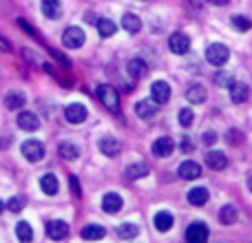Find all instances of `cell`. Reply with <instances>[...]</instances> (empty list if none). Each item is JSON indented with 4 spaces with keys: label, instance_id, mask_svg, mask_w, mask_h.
<instances>
[{
    "label": "cell",
    "instance_id": "6da1fadb",
    "mask_svg": "<svg viewBox=\"0 0 252 243\" xmlns=\"http://www.w3.org/2000/svg\"><path fill=\"white\" fill-rule=\"evenodd\" d=\"M228 58H230V51H228V47H223V44H219V42L210 44V47L206 49V60H208L210 64H215V66L226 64Z\"/></svg>",
    "mask_w": 252,
    "mask_h": 243
},
{
    "label": "cell",
    "instance_id": "7a4b0ae2",
    "mask_svg": "<svg viewBox=\"0 0 252 243\" xmlns=\"http://www.w3.org/2000/svg\"><path fill=\"white\" fill-rule=\"evenodd\" d=\"M62 44L66 49H80L84 44V31L80 27H66L62 33Z\"/></svg>",
    "mask_w": 252,
    "mask_h": 243
},
{
    "label": "cell",
    "instance_id": "3957f363",
    "mask_svg": "<svg viewBox=\"0 0 252 243\" xmlns=\"http://www.w3.org/2000/svg\"><path fill=\"white\" fill-rule=\"evenodd\" d=\"M97 97H100V102L106 106V109L118 111L120 100H118V91H115L113 87H109V84H100V87H97Z\"/></svg>",
    "mask_w": 252,
    "mask_h": 243
},
{
    "label": "cell",
    "instance_id": "277c9868",
    "mask_svg": "<svg viewBox=\"0 0 252 243\" xmlns=\"http://www.w3.org/2000/svg\"><path fill=\"white\" fill-rule=\"evenodd\" d=\"M151 97L157 106L166 104L170 100V84L164 82V80H157V82L151 84Z\"/></svg>",
    "mask_w": 252,
    "mask_h": 243
},
{
    "label": "cell",
    "instance_id": "5b68a950",
    "mask_svg": "<svg viewBox=\"0 0 252 243\" xmlns=\"http://www.w3.org/2000/svg\"><path fill=\"white\" fill-rule=\"evenodd\" d=\"M186 243H208V226L201 221L190 223L186 230Z\"/></svg>",
    "mask_w": 252,
    "mask_h": 243
},
{
    "label": "cell",
    "instance_id": "8992f818",
    "mask_svg": "<svg viewBox=\"0 0 252 243\" xmlns=\"http://www.w3.org/2000/svg\"><path fill=\"white\" fill-rule=\"evenodd\" d=\"M22 155L29 161H40L44 157V144L38 142V139H27L22 144Z\"/></svg>",
    "mask_w": 252,
    "mask_h": 243
},
{
    "label": "cell",
    "instance_id": "52a82bcc",
    "mask_svg": "<svg viewBox=\"0 0 252 243\" xmlns=\"http://www.w3.org/2000/svg\"><path fill=\"white\" fill-rule=\"evenodd\" d=\"M168 47L173 53L184 56V53H188V49H190V38H188L186 33H173L168 38Z\"/></svg>",
    "mask_w": 252,
    "mask_h": 243
},
{
    "label": "cell",
    "instance_id": "ba28073f",
    "mask_svg": "<svg viewBox=\"0 0 252 243\" xmlns=\"http://www.w3.org/2000/svg\"><path fill=\"white\" fill-rule=\"evenodd\" d=\"M47 237L53 241H62L69 237V226H66L64 221H49L47 223Z\"/></svg>",
    "mask_w": 252,
    "mask_h": 243
},
{
    "label": "cell",
    "instance_id": "9c48e42d",
    "mask_svg": "<svg viewBox=\"0 0 252 243\" xmlns=\"http://www.w3.org/2000/svg\"><path fill=\"white\" fill-rule=\"evenodd\" d=\"M122 206H124V201H122V197H120L118 192H109V195H104V199H102V210L109 213V214L120 213Z\"/></svg>",
    "mask_w": 252,
    "mask_h": 243
},
{
    "label": "cell",
    "instance_id": "30bf717a",
    "mask_svg": "<svg viewBox=\"0 0 252 243\" xmlns=\"http://www.w3.org/2000/svg\"><path fill=\"white\" fill-rule=\"evenodd\" d=\"M64 115H66V120H69L71 124H82V122L89 118V111L84 109L82 104H69L64 109Z\"/></svg>",
    "mask_w": 252,
    "mask_h": 243
},
{
    "label": "cell",
    "instance_id": "8fae6325",
    "mask_svg": "<svg viewBox=\"0 0 252 243\" xmlns=\"http://www.w3.org/2000/svg\"><path fill=\"white\" fill-rule=\"evenodd\" d=\"M206 166H208L210 170H223L228 166V157L223 155L221 151H210L208 155H206Z\"/></svg>",
    "mask_w": 252,
    "mask_h": 243
},
{
    "label": "cell",
    "instance_id": "7c38bea8",
    "mask_svg": "<svg viewBox=\"0 0 252 243\" xmlns=\"http://www.w3.org/2000/svg\"><path fill=\"white\" fill-rule=\"evenodd\" d=\"M177 173L182 179H197L201 175V166L197 164V161H182Z\"/></svg>",
    "mask_w": 252,
    "mask_h": 243
},
{
    "label": "cell",
    "instance_id": "4fadbf2b",
    "mask_svg": "<svg viewBox=\"0 0 252 243\" xmlns=\"http://www.w3.org/2000/svg\"><path fill=\"white\" fill-rule=\"evenodd\" d=\"M173 151H175V144L170 137H159L153 144V155L155 157H168Z\"/></svg>",
    "mask_w": 252,
    "mask_h": 243
},
{
    "label": "cell",
    "instance_id": "5bb4252c",
    "mask_svg": "<svg viewBox=\"0 0 252 243\" xmlns=\"http://www.w3.org/2000/svg\"><path fill=\"white\" fill-rule=\"evenodd\" d=\"M248 97H250V87H248V84L235 82V84L230 87V100L235 102V104H244Z\"/></svg>",
    "mask_w": 252,
    "mask_h": 243
},
{
    "label": "cell",
    "instance_id": "9a60e30c",
    "mask_svg": "<svg viewBox=\"0 0 252 243\" xmlns=\"http://www.w3.org/2000/svg\"><path fill=\"white\" fill-rule=\"evenodd\" d=\"M135 113H137L142 120H151L157 115V104L153 100H142L135 104Z\"/></svg>",
    "mask_w": 252,
    "mask_h": 243
},
{
    "label": "cell",
    "instance_id": "2e32d148",
    "mask_svg": "<svg viewBox=\"0 0 252 243\" xmlns=\"http://www.w3.org/2000/svg\"><path fill=\"white\" fill-rule=\"evenodd\" d=\"M27 97L22 91H9L7 97H4V106H7L9 111H20L22 106H25Z\"/></svg>",
    "mask_w": 252,
    "mask_h": 243
},
{
    "label": "cell",
    "instance_id": "e0dca14e",
    "mask_svg": "<svg viewBox=\"0 0 252 243\" xmlns=\"http://www.w3.org/2000/svg\"><path fill=\"white\" fill-rule=\"evenodd\" d=\"M100 151L104 152L106 157H118L120 151H122V146H120V142L115 137H102L100 139Z\"/></svg>",
    "mask_w": 252,
    "mask_h": 243
},
{
    "label": "cell",
    "instance_id": "ac0fdd59",
    "mask_svg": "<svg viewBox=\"0 0 252 243\" xmlns=\"http://www.w3.org/2000/svg\"><path fill=\"white\" fill-rule=\"evenodd\" d=\"M18 126H20L22 130H38L40 128V122L35 118L33 113H29V111H22L20 115H18Z\"/></svg>",
    "mask_w": 252,
    "mask_h": 243
},
{
    "label": "cell",
    "instance_id": "d6986e66",
    "mask_svg": "<svg viewBox=\"0 0 252 243\" xmlns=\"http://www.w3.org/2000/svg\"><path fill=\"white\" fill-rule=\"evenodd\" d=\"M126 69H128L130 78H144V75L148 73V64L144 62V58H133Z\"/></svg>",
    "mask_w": 252,
    "mask_h": 243
},
{
    "label": "cell",
    "instance_id": "ffe728a7",
    "mask_svg": "<svg viewBox=\"0 0 252 243\" xmlns=\"http://www.w3.org/2000/svg\"><path fill=\"white\" fill-rule=\"evenodd\" d=\"M42 13L49 20H58L62 16V4L58 0H42Z\"/></svg>",
    "mask_w": 252,
    "mask_h": 243
},
{
    "label": "cell",
    "instance_id": "44dd1931",
    "mask_svg": "<svg viewBox=\"0 0 252 243\" xmlns=\"http://www.w3.org/2000/svg\"><path fill=\"white\" fill-rule=\"evenodd\" d=\"M40 188H42L44 195H56L60 190V183H58V177L51 173H47L42 179H40Z\"/></svg>",
    "mask_w": 252,
    "mask_h": 243
},
{
    "label": "cell",
    "instance_id": "7402d4cb",
    "mask_svg": "<svg viewBox=\"0 0 252 243\" xmlns=\"http://www.w3.org/2000/svg\"><path fill=\"white\" fill-rule=\"evenodd\" d=\"M58 152H60V157L62 159H66V161H73V159H78L80 157V148L75 146V144H71V142H62L60 146H58Z\"/></svg>",
    "mask_w": 252,
    "mask_h": 243
},
{
    "label": "cell",
    "instance_id": "603a6c76",
    "mask_svg": "<svg viewBox=\"0 0 252 243\" xmlns=\"http://www.w3.org/2000/svg\"><path fill=\"white\" fill-rule=\"evenodd\" d=\"M155 228L159 232H166L173 228V214L168 213V210H161V213L155 214Z\"/></svg>",
    "mask_w": 252,
    "mask_h": 243
},
{
    "label": "cell",
    "instance_id": "cb8c5ba5",
    "mask_svg": "<svg viewBox=\"0 0 252 243\" xmlns=\"http://www.w3.org/2000/svg\"><path fill=\"white\" fill-rule=\"evenodd\" d=\"M237 217H239V213H237L235 206H223L221 210H219V221L223 223V226H232V223L237 221Z\"/></svg>",
    "mask_w": 252,
    "mask_h": 243
},
{
    "label": "cell",
    "instance_id": "d4e9b609",
    "mask_svg": "<svg viewBox=\"0 0 252 243\" xmlns=\"http://www.w3.org/2000/svg\"><path fill=\"white\" fill-rule=\"evenodd\" d=\"M186 97H188V102H192V104H201V102L206 100V89L201 87V84H192V87H188Z\"/></svg>",
    "mask_w": 252,
    "mask_h": 243
},
{
    "label": "cell",
    "instance_id": "484cf974",
    "mask_svg": "<svg viewBox=\"0 0 252 243\" xmlns=\"http://www.w3.org/2000/svg\"><path fill=\"white\" fill-rule=\"evenodd\" d=\"M208 201V190L206 188H192L188 192V204L190 206H204Z\"/></svg>",
    "mask_w": 252,
    "mask_h": 243
},
{
    "label": "cell",
    "instance_id": "4316f807",
    "mask_svg": "<svg viewBox=\"0 0 252 243\" xmlns=\"http://www.w3.org/2000/svg\"><path fill=\"white\" fill-rule=\"evenodd\" d=\"M104 235H106V230L102 226L82 228V239H87V241H100V239H104Z\"/></svg>",
    "mask_w": 252,
    "mask_h": 243
},
{
    "label": "cell",
    "instance_id": "83f0119b",
    "mask_svg": "<svg viewBox=\"0 0 252 243\" xmlns=\"http://www.w3.org/2000/svg\"><path fill=\"white\" fill-rule=\"evenodd\" d=\"M122 27L128 33H137L139 29H142V20H139L135 13H124V18H122Z\"/></svg>",
    "mask_w": 252,
    "mask_h": 243
},
{
    "label": "cell",
    "instance_id": "f1b7e54d",
    "mask_svg": "<svg viewBox=\"0 0 252 243\" xmlns=\"http://www.w3.org/2000/svg\"><path fill=\"white\" fill-rule=\"evenodd\" d=\"M144 175H148V166L144 161H137V164L126 166V177L128 179H142Z\"/></svg>",
    "mask_w": 252,
    "mask_h": 243
},
{
    "label": "cell",
    "instance_id": "f546056e",
    "mask_svg": "<svg viewBox=\"0 0 252 243\" xmlns=\"http://www.w3.org/2000/svg\"><path fill=\"white\" fill-rule=\"evenodd\" d=\"M97 31H100L102 38H111V35L118 31V27H115V22L109 20V18H100V20H97Z\"/></svg>",
    "mask_w": 252,
    "mask_h": 243
},
{
    "label": "cell",
    "instance_id": "4dcf8cb0",
    "mask_svg": "<svg viewBox=\"0 0 252 243\" xmlns=\"http://www.w3.org/2000/svg\"><path fill=\"white\" fill-rule=\"evenodd\" d=\"M16 237L20 239L22 243H29L31 239H33V230H31V226L27 221H20L16 226Z\"/></svg>",
    "mask_w": 252,
    "mask_h": 243
},
{
    "label": "cell",
    "instance_id": "1f68e13d",
    "mask_svg": "<svg viewBox=\"0 0 252 243\" xmlns=\"http://www.w3.org/2000/svg\"><path fill=\"white\" fill-rule=\"evenodd\" d=\"M215 84L230 89L232 84H235V75H232L230 71H219V73H215Z\"/></svg>",
    "mask_w": 252,
    "mask_h": 243
},
{
    "label": "cell",
    "instance_id": "d6a6232c",
    "mask_svg": "<svg viewBox=\"0 0 252 243\" xmlns=\"http://www.w3.org/2000/svg\"><path fill=\"white\" fill-rule=\"evenodd\" d=\"M137 232H139V228L133 226V223H124V226L118 228L120 239H135V237H137Z\"/></svg>",
    "mask_w": 252,
    "mask_h": 243
},
{
    "label": "cell",
    "instance_id": "836d02e7",
    "mask_svg": "<svg viewBox=\"0 0 252 243\" xmlns=\"http://www.w3.org/2000/svg\"><path fill=\"white\" fill-rule=\"evenodd\" d=\"M230 20H232V27H235L237 31H241V33H244V31H248L252 27V20H250V18H246V16H232Z\"/></svg>",
    "mask_w": 252,
    "mask_h": 243
},
{
    "label": "cell",
    "instance_id": "e575fe53",
    "mask_svg": "<svg viewBox=\"0 0 252 243\" xmlns=\"http://www.w3.org/2000/svg\"><path fill=\"white\" fill-rule=\"evenodd\" d=\"M192 120H195V113H192V109H179V126L188 128V126L192 124Z\"/></svg>",
    "mask_w": 252,
    "mask_h": 243
},
{
    "label": "cell",
    "instance_id": "d590c367",
    "mask_svg": "<svg viewBox=\"0 0 252 243\" xmlns=\"http://www.w3.org/2000/svg\"><path fill=\"white\" fill-rule=\"evenodd\" d=\"M7 208L11 210V213H20V210L25 208V199H22V197H11L9 204H7Z\"/></svg>",
    "mask_w": 252,
    "mask_h": 243
},
{
    "label": "cell",
    "instance_id": "8d00e7d4",
    "mask_svg": "<svg viewBox=\"0 0 252 243\" xmlns=\"http://www.w3.org/2000/svg\"><path fill=\"white\" fill-rule=\"evenodd\" d=\"M228 142L230 144H241L244 142V135L237 133V130H230V133H228Z\"/></svg>",
    "mask_w": 252,
    "mask_h": 243
},
{
    "label": "cell",
    "instance_id": "74e56055",
    "mask_svg": "<svg viewBox=\"0 0 252 243\" xmlns=\"http://www.w3.org/2000/svg\"><path fill=\"white\" fill-rule=\"evenodd\" d=\"M69 186H71V190L75 192V197L82 195V190H80V183H78V177H71L69 179Z\"/></svg>",
    "mask_w": 252,
    "mask_h": 243
},
{
    "label": "cell",
    "instance_id": "f35d334b",
    "mask_svg": "<svg viewBox=\"0 0 252 243\" xmlns=\"http://www.w3.org/2000/svg\"><path fill=\"white\" fill-rule=\"evenodd\" d=\"M215 142H217V135H215L213 130H208V133H204V144H208V146H213Z\"/></svg>",
    "mask_w": 252,
    "mask_h": 243
},
{
    "label": "cell",
    "instance_id": "ab89813d",
    "mask_svg": "<svg viewBox=\"0 0 252 243\" xmlns=\"http://www.w3.org/2000/svg\"><path fill=\"white\" fill-rule=\"evenodd\" d=\"M192 148H195V146H192V142H190V139H184V142H182V151H186V152H190L192 151Z\"/></svg>",
    "mask_w": 252,
    "mask_h": 243
},
{
    "label": "cell",
    "instance_id": "60d3db41",
    "mask_svg": "<svg viewBox=\"0 0 252 243\" xmlns=\"http://www.w3.org/2000/svg\"><path fill=\"white\" fill-rule=\"evenodd\" d=\"M208 2H210V4H217V7H226L230 0H208Z\"/></svg>",
    "mask_w": 252,
    "mask_h": 243
},
{
    "label": "cell",
    "instance_id": "b9f144b4",
    "mask_svg": "<svg viewBox=\"0 0 252 243\" xmlns=\"http://www.w3.org/2000/svg\"><path fill=\"white\" fill-rule=\"evenodd\" d=\"M0 49H7V42H2V40H0Z\"/></svg>",
    "mask_w": 252,
    "mask_h": 243
},
{
    "label": "cell",
    "instance_id": "7bdbcfd3",
    "mask_svg": "<svg viewBox=\"0 0 252 243\" xmlns=\"http://www.w3.org/2000/svg\"><path fill=\"white\" fill-rule=\"evenodd\" d=\"M248 188H250V192H252V177L248 179Z\"/></svg>",
    "mask_w": 252,
    "mask_h": 243
},
{
    "label": "cell",
    "instance_id": "ee69618b",
    "mask_svg": "<svg viewBox=\"0 0 252 243\" xmlns=\"http://www.w3.org/2000/svg\"><path fill=\"white\" fill-rule=\"evenodd\" d=\"M2 208H4V206H2V201H0V213H2Z\"/></svg>",
    "mask_w": 252,
    "mask_h": 243
}]
</instances>
